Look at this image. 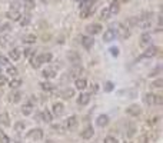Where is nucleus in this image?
Masks as SVG:
<instances>
[{
	"mask_svg": "<svg viewBox=\"0 0 163 143\" xmlns=\"http://www.w3.org/2000/svg\"><path fill=\"white\" fill-rule=\"evenodd\" d=\"M152 22H153V15L152 13H143L142 16L136 17V26H139L143 30H148L152 27Z\"/></svg>",
	"mask_w": 163,
	"mask_h": 143,
	"instance_id": "obj_1",
	"label": "nucleus"
},
{
	"mask_svg": "<svg viewBox=\"0 0 163 143\" xmlns=\"http://www.w3.org/2000/svg\"><path fill=\"white\" fill-rule=\"evenodd\" d=\"M77 124H79L77 117L73 115V116H69L66 119V122H64V128H66L67 130H76V129H77Z\"/></svg>",
	"mask_w": 163,
	"mask_h": 143,
	"instance_id": "obj_2",
	"label": "nucleus"
},
{
	"mask_svg": "<svg viewBox=\"0 0 163 143\" xmlns=\"http://www.w3.org/2000/svg\"><path fill=\"white\" fill-rule=\"evenodd\" d=\"M115 29H116V33H117V37L126 39V37H129L130 36L129 29H127L125 24H122V23H117V26H116Z\"/></svg>",
	"mask_w": 163,
	"mask_h": 143,
	"instance_id": "obj_3",
	"label": "nucleus"
},
{
	"mask_svg": "<svg viewBox=\"0 0 163 143\" xmlns=\"http://www.w3.org/2000/svg\"><path fill=\"white\" fill-rule=\"evenodd\" d=\"M86 32L89 34H92V36H96V34H99L102 32V24L100 23H92V24H89L86 27Z\"/></svg>",
	"mask_w": 163,
	"mask_h": 143,
	"instance_id": "obj_4",
	"label": "nucleus"
},
{
	"mask_svg": "<svg viewBox=\"0 0 163 143\" xmlns=\"http://www.w3.org/2000/svg\"><path fill=\"white\" fill-rule=\"evenodd\" d=\"M27 136H29L30 139H33V140H40V139H43V129H40V128L32 129V130L27 133Z\"/></svg>",
	"mask_w": 163,
	"mask_h": 143,
	"instance_id": "obj_5",
	"label": "nucleus"
},
{
	"mask_svg": "<svg viewBox=\"0 0 163 143\" xmlns=\"http://www.w3.org/2000/svg\"><path fill=\"white\" fill-rule=\"evenodd\" d=\"M116 37H117V33H116L115 26L110 27V29H108V30H106V33L103 34V40L104 41H113Z\"/></svg>",
	"mask_w": 163,
	"mask_h": 143,
	"instance_id": "obj_6",
	"label": "nucleus"
},
{
	"mask_svg": "<svg viewBox=\"0 0 163 143\" xmlns=\"http://www.w3.org/2000/svg\"><path fill=\"white\" fill-rule=\"evenodd\" d=\"M6 17H9L10 20H15V22H19V20L22 19V13L17 10V9H11L6 13Z\"/></svg>",
	"mask_w": 163,
	"mask_h": 143,
	"instance_id": "obj_7",
	"label": "nucleus"
},
{
	"mask_svg": "<svg viewBox=\"0 0 163 143\" xmlns=\"http://www.w3.org/2000/svg\"><path fill=\"white\" fill-rule=\"evenodd\" d=\"M66 57H67V60L70 62V63H73V64L80 63V54H79L77 52H67Z\"/></svg>",
	"mask_w": 163,
	"mask_h": 143,
	"instance_id": "obj_8",
	"label": "nucleus"
},
{
	"mask_svg": "<svg viewBox=\"0 0 163 143\" xmlns=\"http://www.w3.org/2000/svg\"><path fill=\"white\" fill-rule=\"evenodd\" d=\"M126 113L129 115V116H139L142 113V109L139 105H130L129 107L126 109Z\"/></svg>",
	"mask_w": 163,
	"mask_h": 143,
	"instance_id": "obj_9",
	"label": "nucleus"
},
{
	"mask_svg": "<svg viewBox=\"0 0 163 143\" xmlns=\"http://www.w3.org/2000/svg\"><path fill=\"white\" fill-rule=\"evenodd\" d=\"M82 45H83V47H85L86 50H90L92 46L95 45V39L90 37V36H83V37H82Z\"/></svg>",
	"mask_w": 163,
	"mask_h": 143,
	"instance_id": "obj_10",
	"label": "nucleus"
},
{
	"mask_svg": "<svg viewBox=\"0 0 163 143\" xmlns=\"http://www.w3.org/2000/svg\"><path fill=\"white\" fill-rule=\"evenodd\" d=\"M157 53H159V47H156V46H150V47H148L146 52L142 54V57H153V56H156Z\"/></svg>",
	"mask_w": 163,
	"mask_h": 143,
	"instance_id": "obj_11",
	"label": "nucleus"
},
{
	"mask_svg": "<svg viewBox=\"0 0 163 143\" xmlns=\"http://www.w3.org/2000/svg\"><path fill=\"white\" fill-rule=\"evenodd\" d=\"M74 86H76V89H77V90L83 92L86 87H87V80L83 79V77H77V79H76V82H74Z\"/></svg>",
	"mask_w": 163,
	"mask_h": 143,
	"instance_id": "obj_12",
	"label": "nucleus"
},
{
	"mask_svg": "<svg viewBox=\"0 0 163 143\" xmlns=\"http://www.w3.org/2000/svg\"><path fill=\"white\" fill-rule=\"evenodd\" d=\"M90 93H80V96L77 98V103L80 106H86L87 103L90 102Z\"/></svg>",
	"mask_w": 163,
	"mask_h": 143,
	"instance_id": "obj_13",
	"label": "nucleus"
},
{
	"mask_svg": "<svg viewBox=\"0 0 163 143\" xmlns=\"http://www.w3.org/2000/svg\"><path fill=\"white\" fill-rule=\"evenodd\" d=\"M95 11H96V6H92V7H89V9H82L80 17L82 19H87V17H90Z\"/></svg>",
	"mask_w": 163,
	"mask_h": 143,
	"instance_id": "obj_14",
	"label": "nucleus"
},
{
	"mask_svg": "<svg viewBox=\"0 0 163 143\" xmlns=\"http://www.w3.org/2000/svg\"><path fill=\"white\" fill-rule=\"evenodd\" d=\"M82 73H83V67H82L80 64H73V67H72V70H70V76H72V77L77 79L79 75H82Z\"/></svg>",
	"mask_w": 163,
	"mask_h": 143,
	"instance_id": "obj_15",
	"label": "nucleus"
},
{
	"mask_svg": "<svg viewBox=\"0 0 163 143\" xmlns=\"http://www.w3.org/2000/svg\"><path fill=\"white\" fill-rule=\"evenodd\" d=\"M63 112H64V105H63V103L57 102V103L53 105V115L60 116V115H63Z\"/></svg>",
	"mask_w": 163,
	"mask_h": 143,
	"instance_id": "obj_16",
	"label": "nucleus"
},
{
	"mask_svg": "<svg viewBox=\"0 0 163 143\" xmlns=\"http://www.w3.org/2000/svg\"><path fill=\"white\" fill-rule=\"evenodd\" d=\"M96 123H97V126H100V128H104V126L109 123V116L108 115H100V116H97Z\"/></svg>",
	"mask_w": 163,
	"mask_h": 143,
	"instance_id": "obj_17",
	"label": "nucleus"
},
{
	"mask_svg": "<svg viewBox=\"0 0 163 143\" xmlns=\"http://www.w3.org/2000/svg\"><path fill=\"white\" fill-rule=\"evenodd\" d=\"M0 124L4 126V128H9V126H10V117H9V115L6 112L0 113Z\"/></svg>",
	"mask_w": 163,
	"mask_h": 143,
	"instance_id": "obj_18",
	"label": "nucleus"
},
{
	"mask_svg": "<svg viewBox=\"0 0 163 143\" xmlns=\"http://www.w3.org/2000/svg\"><path fill=\"white\" fill-rule=\"evenodd\" d=\"M93 135H95V130H93L92 126H87V128L80 133V136L83 139H90V137H93Z\"/></svg>",
	"mask_w": 163,
	"mask_h": 143,
	"instance_id": "obj_19",
	"label": "nucleus"
},
{
	"mask_svg": "<svg viewBox=\"0 0 163 143\" xmlns=\"http://www.w3.org/2000/svg\"><path fill=\"white\" fill-rule=\"evenodd\" d=\"M109 10H110L112 15H117L119 11H120V3H119L117 0H113L112 4L109 6Z\"/></svg>",
	"mask_w": 163,
	"mask_h": 143,
	"instance_id": "obj_20",
	"label": "nucleus"
},
{
	"mask_svg": "<svg viewBox=\"0 0 163 143\" xmlns=\"http://www.w3.org/2000/svg\"><path fill=\"white\" fill-rule=\"evenodd\" d=\"M39 59H40V63H50L53 59V54L52 53H42V54H39Z\"/></svg>",
	"mask_w": 163,
	"mask_h": 143,
	"instance_id": "obj_21",
	"label": "nucleus"
},
{
	"mask_svg": "<svg viewBox=\"0 0 163 143\" xmlns=\"http://www.w3.org/2000/svg\"><path fill=\"white\" fill-rule=\"evenodd\" d=\"M150 40H152V36H150L149 33H143L140 36L139 43H140V46H148V45H150Z\"/></svg>",
	"mask_w": 163,
	"mask_h": 143,
	"instance_id": "obj_22",
	"label": "nucleus"
},
{
	"mask_svg": "<svg viewBox=\"0 0 163 143\" xmlns=\"http://www.w3.org/2000/svg\"><path fill=\"white\" fill-rule=\"evenodd\" d=\"M40 117H42V120L46 122V123H50V122L53 120V115L49 110H43V112L40 113Z\"/></svg>",
	"mask_w": 163,
	"mask_h": 143,
	"instance_id": "obj_23",
	"label": "nucleus"
},
{
	"mask_svg": "<svg viewBox=\"0 0 163 143\" xmlns=\"http://www.w3.org/2000/svg\"><path fill=\"white\" fill-rule=\"evenodd\" d=\"M9 56H10L11 60H19V59H20V49H17V47L11 49L10 52H9Z\"/></svg>",
	"mask_w": 163,
	"mask_h": 143,
	"instance_id": "obj_24",
	"label": "nucleus"
},
{
	"mask_svg": "<svg viewBox=\"0 0 163 143\" xmlns=\"http://www.w3.org/2000/svg\"><path fill=\"white\" fill-rule=\"evenodd\" d=\"M22 100V93L20 92H13V93L10 94V102L11 103H19Z\"/></svg>",
	"mask_w": 163,
	"mask_h": 143,
	"instance_id": "obj_25",
	"label": "nucleus"
},
{
	"mask_svg": "<svg viewBox=\"0 0 163 143\" xmlns=\"http://www.w3.org/2000/svg\"><path fill=\"white\" fill-rule=\"evenodd\" d=\"M36 40H37V37L34 34H26V36H23V41L27 43V45H33Z\"/></svg>",
	"mask_w": 163,
	"mask_h": 143,
	"instance_id": "obj_26",
	"label": "nucleus"
},
{
	"mask_svg": "<svg viewBox=\"0 0 163 143\" xmlns=\"http://www.w3.org/2000/svg\"><path fill=\"white\" fill-rule=\"evenodd\" d=\"M110 16H112V13H110V10H109V7H104L103 10L100 11V19L102 20H109Z\"/></svg>",
	"mask_w": 163,
	"mask_h": 143,
	"instance_id": "obj_27",
	"label": "nucleus"
},
{
	"mask_svg": "<svg viewBox=\"0 0 163 143\" xmlns=\"http://www.w3.org/2000/svg\"><path fill=\"white\" fill-rule=\"evenodd\" d=\"M43 77H46V79H52V77H55L56 76V72L53 70V69H46V70H43Z\"/></svg>",
	"mask_w": 163,
	"mask_h": 143,
	"instance_id": "obj_28",
	"label": "nucleus"
},
{
	"mask_svg": "<svg viewBox=\"0 0 163 143\" xmlns=\"http://www.w3.org/2000/svg\"><path fill=\"white\" fill-rule=\"evenodd\" d=\"M30 62H32V66H33L34 69H37V67H40V66H42L40 59H39V56H36V54H33V56H32Z\"/></svg>",
	"mask_w": 163,
	"mask_h": 143,
	"instance_id": "obj_29",
	"label": "nucleus"
},
{
	"mask_svg": "<svg viewBox=\"0 0 163 143\" xmlns=\"http://www.w3.org/2000/svg\"><path fill=\"white\" fill-rule=\"evenodd\" d=\"M80 6H82V9H89L92 6H95V0H82Z\"/></svg>",
	"mask_w": 163,
	"mask_h": 143,
	"instance_id": "obj_30",
	"label": "nucleus"
},
{
	"mask_svg": "<svg viewBox=\"0 0 163 143\" xmlns=\"http://www.w3.org/2000/svg\"><path fill=\"white\" fill-rule=\"evenodd\" d=\"M22 86V79H19V77H15V79L10 82V87L11 89H17V87Z\"/></svg>",
	"mask_w": 163,
	"mask_h": 143,
	"instance_id": "obj_31",
	"label": "nucleus"
},
{
	"mask_svg": "<svg viewBox=\"0 0 163 143\" xmlns=\"http://www.w3.org/2000/svg\"><path fill=\"white\" fill-rule=\"evenodd\" d=\"M153 100H155V94L153 93H146V96H145V103L148 106H150V105H153Z\"/></svg>",
	"mask_w": 163,
	"mask_h": 143,
	"instance_id": "obj_32",
	"label": "nucleus"
},
{
	"mask_svg": "<svg viewBox=\"0 0 163 143\" xmlns=\"http://www.w3.org/2000/svg\"><path fill=\"white\" fill-rule=\"evenodd\" d=\"M0 143H10V139H9V136L0 129Z\"/></svg>",
	"mask_w": 163,
	"mask_h": 143,
	"instance_id": "obj_33",
	"label": "nucleus"
},
{
	"mask_svg": "<svg viewBox=\"0 0 163 143\" xmlns=\"http://www.w3.org/2000/svg\"><path fill=\"white\" fill-rule=\"evenodd\" d=\"M42 86V89H43V90L45 92H50V90H53V84L50 82H43L40 84Z\"/></svg>",
	"mask_w": 163,
	"mask_h": 143,
	"instance_id": "obj_34",
	"label": "nucleus"
},
{
	"mask_svg": "<svg viewBox=\"0 0 163 143\" xmlns=\"http://www.w3.org/2000/svg\"><path fill=\"white\" fill-rule=\"evenodd\" d=\"M26 129V123H23V122H17V123L15 124V130L16 132H23Z\"/></svg>",
	"mask_w": 163,
	"mask_h": 143,
	"instance_id": "obj_35",
	"label": "nucleus"
},
{
	"mask_svg": "<svg viewBox=\"0 0 163 143\" xmlns=\"http://www.w3.org/2000/svg\"><path fill=\"white\" fill-rule=\"evenodd\" d=\"M152 86L156 87V89H160V87H163V79L162 77H159V79H156L152 82Z\"/></svg>",
	"mask_w": 163,
	"mask_h": 143,
	"instance_id": "obj_36",
	"label": "nucleus"
},
{
	"mask_svg": "<svg viewBox=\"0 0 163 143\" xmlns=\"http://www.w3.org/2000/svg\"><path fill=\"white\" fill-rule=\"evenodd\" d=\"M34 6H36V2H34V0H24V7L26 9L32 10V9H34Z\"/></svg>",
	"mask_w": 163,
	"mask_h": 143,
	"instance_id": "obj_37",
	"label": "nucleus"
},
{
	"mask_svg": "<svg viewBox=\"0 0 163 143\" xmlns=\"http://www.w3.org/2000/svg\"><path fill=\"white\" fill-rule=\"evenodd\" d=\"M74 96V90L73 89H66V90L63 92V98L64 99H70Z\"/></svg>",
	"mask_w": 163,
	"mask_h": 143,
	"instance_id": "obj_38",
	"label": "nucleus"
},
{
	"mask_svg": "<svg viewBox=\"0 0 163 143\" xmlns=\"http://www.w3.org/2000/svg\"><path fill=\"white\" fill-rule=\"evenodd\" d=\"M10 29H11L10 24H9V23H4V24L0 26V34H2V33H7V32H10Z\"/></svg>",
	"mask_w": 163,
	"mask_h": 143,
	"instance_id": "obj_39",
	"label": "nucleus"
},
{
	"mask_svg": "<svg viewBox=\"0 0 163 143\" xmlns=\"http://www.w3.org/2000/svg\"><path fill=\"white\" fill-rule=\"evenodd\" d=\"M22 17H23V19L19 20V22H20V24H22V26H27V24L30 23V16L26 15V16H22Z\"/></svg>",
	"mask_w": 163,
	"mask_h": 143,
	"instance_id": "obj_40",
	"label": "nucleus"
},
{
	"mask_svg": "<svg viewBox=\"0 0 163 143\" xmlns=\"http://www.w3.org/2000/svg\"><path fill=\"white\" fill-rule=\"evenodd\" d=\"M22 113H23V115H26V116H29L30 113H32V106H30V105H24L22 107Z\"/></svg>",
	"mask_w": 163,
	"mask_h": 143,
	"instance_id": "obj_41",
	"label": "nucleus"
},
{
	"mask_svg": "<svg viewBox=\"0 0 163 143\" xmlns=\"http://www.w3.org/2000/svg\"><path fill=\"white\" fill-rule=\"evenodd\" d=\"M153 105H163V96H162V94H155Z\"/></svg>",
	"mask_w": 163,
	"mask_h": 143,
	"instance_id": "obj_42",
	"label": "nucleus"
},
{
	"mask_svg": "<svg viewBox=\"0 0 163 143\" xmlns=\"http://www.w3.org/2000/svg\"><path fill=\"white\" fill-rule=\"evenodd\" d=\"M104 143H119V142L113 136H106V137H104Z\"/></svg>",
	"mask_w": 163,
	"mask_h": 143,
	"instance_id": "obj_43",
	"label": "nucleus"
},
{
	"mask_svg": "<svg viewBox=\"0 0 163 143\" xmlns=\"http://www.w3.org/2000/svg\"><path fill=\"white\" fill-rule=\"evenodd\" d=\"M7 73H9V75H11V76H16V75H17V69H16L15 66H9V67H7Z\"/></svg>",
	"mask_w": 163,
	"mask_h": 143,
	"instance_id": "obj_44",
	"label": "nucleus"
},
{
	"mask_svg": "<svg viewBox=\"0 0 163 143\" xmlns=\"http://www.w3.org/2000/svg\"><path fill=\"white\" fill-rule=\"evenodd\" d=\"M113 89H115V86H113V83L112 82H108L106 84H104V90L106 92H112Z\"/></svg>",
	"mask_w": 163,
	"mask_h": 143,
	"instance_id": "obj_45",
	"label": "nucleus"
},
{
	"mask_svg": "<svg viewBox=\"0 0 163 143\" xmlns=\"http://www.w3.org/2000/svg\"><path fill=\"white\" fill-rule=\"evenodd\" d=\"M0 66H9V60H7V57L0 56Z\"/></svg>",
	"mask_w": 163,
	"mask_h": 143,
	"instance_id": "obj_46",
	"label": "nucleus"
},
{
	"mask_svg": "<svg viewBox=\"0 0 163 143\" xmlns=\"http://www.w3.org/2000/svg\"><path fill=\"white\" fill-rule=\"evenodd\" d=\"M9 40H10V39L9 37H6V36H3V37H0V45H3V46H6L9 43Z\"/></svg>",
	"mask_w": 163,
	"mask_h": 143,
	"instance_id": "obj_47",
	"label": "nucleus"
},
{
	"mask_svg": "<svg viewBox=\"0 0 163 143\" xmlns=\"http://www.w3.org/2000/svg\"><path fill=\"white\" fill-rule=\"evenodd\" d=\"M6 83H7V80H6V77H4L3 75H0V87H2V86H4Z\"/></svg>",
	"mask_w": 163,
	"mask_h": 143,
	"instance_id": "obj_48",
	"label": "nucleus"
},
{
	"mask_svg": "<svg viewBox=\"0 0 163 143\" xmlns=\"http://www.w3.org/2000/svg\"><path fill=\"white\" fill-rule=\"evenodd\" d=\"M53 129H56V130H59L60 133H63V130H64V126H62V124H55V126H53Z\"/></svg>",
	"mask_w": 163,
	"mask_h": 143,
	"instance_id": "obj_49",
	"label": "nucleus"
},
{
	"mask_svg": "<svg viewBox=\"0 0 163 143\" xmlns=\"http://www.w3.org/2000/svg\"><path fill=\"white\" fill-rule=\"evenodd\" d=\"M110 53L113 54V56H117V54H119V49H117V47H112V49H110Z\"/></svg>",
	"mask_w": 163,
	"mask_h": 143,
	"instance_id": "obj_50",
	"label": "nucleus"
},
{
	"mask_svg": "<svg viewBox=\"0 0 163 143\" xmlns=\"http://www.w3.org/2000/svg\"><path fill=\"white\" fill-rule=\"evenodd\" d=\"M160 70H162V69H160V67L155 69V70H153V72H150V75H149V76H150V77H152V76H156V73H159Z\"/></svg>",
	"mask_w": 163,
	"mask_h": 143,
	"instance_id": "obj_51",
	"label": "nucleus"
},
{
	"mask_svg": "<svg viewBox=\"0 0 163 143\" xmlns=\"http://www.w3.org/2000/svg\"><path fill=\"white\" fill-rule=\"evenodd\" d=\"M139 143H148V136H146V135L142 136L140 140H139Z\"/></svg>",
	"mask_w": 163,
	"mask_h": 143,
	"instance_id": "obj_52",
	"label": "nucleus"
},
{
	"mask_svg": "<svg viewBox=\"0 0 163 143\" xmlns=\"http://www.w3.org/2000/svg\"><path fill=\"white\" fill-rule=\"evenodd\" d=\"M157 120H159V117H153V119H150V122H149V123H150V124H155Z\"/></svg>",
	"mask_w": 163,
	"mask_h": 143,
	"instance_id": "obj_53",
	"label": "nucleus"
},
{
	"mask_svg": "<svg viewBox=\"0 0 163 143\" xmlns=\"http://www.w3.org/2000/svg\"><path fill=\"white\" fill-rule=\"evenodd\" d=\"M134 133V129H130V130H127V136H133Z\"/></svg>",
	"mask_w": 163,
	"mask_h": 143,
	"instance_id": "obj_54",
	"label": "nucleus"
},
{
	"mask_svg": "<svg viewBox=\"0 0 163 143\" xmlns=\"http://www.w3.org/2000/svg\"><path fill=\"white\" fill-rule=\"evenodd\" d=\"M24 54H26V56H32V50H30V49H27L26 52H24Z\"/></svg>",
	"mask_w": 163,
	"mask_h": 143,
	"instance_id": "obj_55",
	"label": "nucleus"
},
{
	"mask_svg": "<svg viewBox=\"0 0 163 143\" xmlns=\"http://www.w3.org/2000/svg\"><path fill=\"white\" fill-rule=\"evenodd\" d=\"M96 90H97V84L93 83V84H92V92H96Z\"/></svg>",
	"mask_w": 163,
	"mask_h": 143,
	"instance_id": "obj_56",
	"label": "nucleus"
},
{
	"mask_svg": "<svg viewBox=\"0 0 163 143\" xmlns=\"http://www.w3.org/2000/svg\"><path fill=\"white\" fill-rule=\"evenodd\" d=\"M119 3H126V2H129V0H117Z\"/></svg>",
	"mask_w": 163,
	"mask_h": 143,
	"instance_id": "obj_57",
	"label": "nucleus"
},
{
	"mask_svg": "<svg viewBox=\"0 0 163 143\" xmlns=\"http://www.w3.org/2000/svg\"><path fill=\"white\" fill-rule=\"evenodd\" d=\"M120 143H130V142H127V140H125V142H120Z\"/></svg>",
	"mask_w": 163,
	"mask_h": 143,
	"instance_id": "obj_58",
	"label": "nucleus"
},
{
	"mask_svg": "<svg viewBox=\"0 0 163 143\" xmlns=\"http://www.w3.org/2000/svg\"><path fill=\"white\" fill-rule=\"evenodd\" d=\"M0 75H2V69H0Z\"/></svg>",
	"mask_w": 163,
	"mask_h": 143,
	"instance_id": "obj_59",
	"label": "nucleus"
},
{
	"mask_svg": "<svg viewBox=\"0 0 163 143\" xmlns=\"http://www.w3.org/2000/svg\"><path fill=\"white\" fill-rule=\"evenodd\" d=\"M47 143H49V142H47Z\"/></svg>",
	"mask_w": 163,
	"mask_h": 143,
	"instance_id": "obj_60",
	"label": "nucleus"
}]
</instances>
